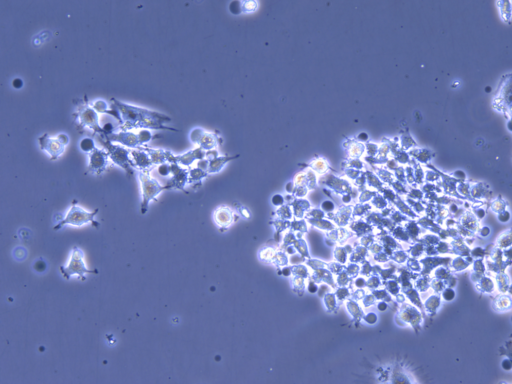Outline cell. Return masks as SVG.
<instances>
[{"instance_id":"9","label":"cell","mask_w":512,"mask_h":384,"mask_svg":"<svg viewBox=\"0 0 512 384\" xmlns=\"http://www.w3.org/2000/svg\"><path fill=\"white\" fill-rule=\"evenodd\" d=\"M111 138V140L113 141L120 142L129 147L138 148L141 145L138 135L130 132H124L118 134H113Z\"/></svg>"},{"instance_id":"22","label":"cell","mask_w":512,"mask_h":384,"mask_svg":"<svg viewBox=\"0 0 512 384\" xmlns=\"http://www.w3.org/2000/svg\"><path fill=\"white\" fill-rule=\"evenodd\" d=\"M503 369L506 370H510L512 368V363L509 360L506 359L503 361L502 364Z\"/></svg>"},{"instance_id":"7","label":"cell","mask_w":512,"mask_h":384,"mask_svg":"<svg viewBox=\"0 0 512 384\" xmlns=\"http://www.w3.org/2000/svg\"><path fill=\"white\" fill-rule=\"evenodd\" d=\"M190 139L192 142L199 144L202 148L210 149L215 145L214 138L212 135L206 134L199 129L192 131Z\"/></svg>"},{"instance_id":"16","label":"cell","mask_w":512,"mask_h":384,"mask_svg":"<svg viewBox=\"0 0 512 384\" xmlns=\"http://www.w3.org/2000/svg\"><path fill=\"white\" fill-rule=\"evenodd\" d=\"M205 172L200 168L192 169L189 172L188 183H192L198 182L206 176Z\"/></svg>"},{"instance_id":"20","label":"cell","mask_w":512,"mask_h":384,"mask_svg":"<svg viewBox=\"0 0 512 384\" xmlns=\"http://www.w3.org/2000/svg\"><path fill=\"white\" fill-rule=\"evenodd\" d=\"M256 3L254 1H247L243 5V8L247 11H252L255 9Z\"/></svg>"},{"instance_id":"2","label":"cell","mask_w":512,"mask_h":384,"mask_svg":"<svg viewBox=\"0 0 512 384\" xmlns=\"http://www.w3.org/2000/svg\"><path fill=\"white\" fill-rule=\"evenodd\" d=\"M99 212L96 209L92 213L85 211L84 209L78 206H73L68 212L65 218L57 224L53 230L58 231L66 224L81 226L84 224L91 222L92 225L97 228L100 224L94 220L95 216Z\"/></svg>"},{"instance_id":"14","label":"cell","mask_w":512,"mask_h":384,"mask_svg":"<svg viewBox=\"0 0 512 384\" xmlns=\"http://www.w3.org/2000/svg\"><path fill=\"white\" fill-rule=\"evenodd\" d=\"M133 156L135 168L138 167L141 170H146L153 165L149 156L144 151L133 150L131 152Z\"/></svg>"},{"instance_id":"4","label":"cell","mask_w":512,"mask_h":384,"mask_svg":"<svg viewBox=\"0 0 512 384\" xmlns=\"http://www.w3.org/2000/svg\"><path fill=\"white\" fill-rule=\"evenodd\" d=\"M140 171L139 174V179L142 189V203L141 212L145 214L148 210V204L152 200H154L161 191L166 189V186H161L155 180L151 179L147 171L143 170Z\"/></svg>"},{"instance_id":"12","label":"cell","mask_w":512,"mask_h":384,"mask_svg":"<svg viewBox=\"0 0 512 384\" xmlns=\"http://www.w3.org/2000/svg\"><path fill=\"white\" fill-rule=\"evenodd\" d=\"M216 222L219 225L227 227L232 222L233 216L230 209L221 206L217 208L214 215Z\"/></svg>"},{"instance_id":"11","label":"cell","mask_w":512,"mask_h":384,"mask_svg":"<svg viewBox=\"0 0 512 384\" xmlns=\"http://www.w3.org/2000/svg\"><path fill=\"white\" fill-rule=\"evenodd\" d=\"M205 155V152L201 148L195 150H191L182 155L175 156V163H180L185 166L191 165L194 160H201Z\"/></svg>"},{"instance_id":"19","label":"cell","mask_w":512,"mask_h":384,"mask_svg":"<svg viewBox=\"0 0 512 384\" xmlns=\"http://www.w3.org/2000/svg\"><path fill=\"white\" fill-rule=\"evenodd\" d=\"M159 172L163 176H167L170 173V166L167 164H162L158 169Z\"/></svg>"},{"instance_id":"21","label":"cell","mask_w":512,"mask_h":384,"mask_svg":"<svg viewBox=\"0 0 512 384\" xmlns=\"http://www.w3.org/2000/svg\"><path fill=\"white\" fill-rule=\"evenodd\" d=\"M443 298L447 301H452L455 297V293L452 290H447L443 293Z\"/></svg>"},{"instance_id":"18","label":"cell","mask_w":512,"mask_h":384,"mask_svg":"<svg viewBox=\"0 0 512 384\" xmlns=\"http://www.w3.org/2000/svg\"><path fill=\"white\" fill-rule=\"evenodd\" d=\"M81 146L82 150L86 151H90L94 147L93 142L90 139H84L81 143Z\"/></svg>"},{"instance_id":"17","label":"cell","mask_w":512,"mask_h":384,"mask_svg":"<svg viewBox=\"0 0 512 384\" xmlns=\"http://www.w3.org/2000/svg\"><path fill=\"white\" fill-rule=\"evenodd\" d=\"M139 137V140L140 145H142L143 143H146L152 138V134L150 132L148 131H143L139 133L138 134Z\"/></svg>"},{"instance_id":"23","label":"cell","mask_w":512,"mask_h":384,"mask_svg":"<svg viewBox=\"0 0 512 384\" xmlns=\"http://www.w3.org/2000/svg\"><path fill=\"white\" fill-rule=\"evenodd\" d=\"M276 200L277 201L274 203L275 205L281 204L282 202H283V199H282L281 197L279 196H277L274 197L273 201H274Z\"/></svg>"},{"instance_id":"6","label":"cell","mask_w":512,"mask_h":384,"mask_svg":"<svg viewBox=\"0 0 512 384\" xmlns=\"http://www.w3.org/2000/svg\"><path fill=\"white\" fill-rule=\"evenodd\" d=\"M170 169L173 177L166 186V189L178 188L183 190L186 183L188 182L189 172L180 167L177 163H172L170 165Z\"/></svg>"},{"instance_id":"13","label":"cell","mask_w":512,"mask_h":384,"mask_svg":"<svg viewBox=\"0 0 512 384\" xmlns=\"http://www.w3.org/2000/svg\"><path fill=\"white\" fill-rule=\"evenodd\" d=\"M41 141L42 147L53 157L59 155L64 150L62 143L55 139L41 138Z\"/></svg>"},{"instance_id":"10","label":"cell","mask_w":512,"mask_h":384,"mask_svg":"<svg viewBox=\"0 0 512 384\" xmlns=\"http://www.w3.org/2000/svg\"><path fill=\"white\" fill-rule=\"evenodd\" d=\"M108 154L105 152L95 150L91 155L90 167L96 172L103 171L107 164Z\"/></svg>"},{"instance_id":"3","label":"cell","mask_w":512,"mask_h":384,"mask_svg":"<svg viewBox=\"0 0 512 384\" xmlns=\"http://www.w3.org/2000/svg\"><path fill=\"white\" fill-rule=\"evenodd\" d=\"M84 257L83 252L78 248L74 247L68 266L66 267L62 266L60 268L64 278L68 280L72 275L77 274L81 278L82 281H84L86 280V277L84 276L85 273H98L96 269L92 270L87 268L83 260Z\"/></svg>"},{"instance_id":"15","label":"cell","mask_w":512,"mask_h":384,"mask_svg":"<svg viewBox=\"0 0 512 384\" xmlns=\"http://www.w3.org/2000/svg\"><path fill=\"white\" fill-rule=\"evenodd\" d=\"M511 299L507 296L498 297L493 301V307L497 311H504L511 308Z\"/></svg>"},{"instance_id":"5","label":"cell","mask_w":512,"mask_h":384,"mask_svg":"<svg viewBox=\"0 0 512 384\" xmlns=\"http://www.w3.org/2000/svg\"><path fill=\"white\" fill-rule=\"evenodd\" d=\"M107 148L108 154L112 161L132 175L133 173V167L135 168V166L134 162L129 158L130 152L124 148L111 144H109Z\"/></svg>"},{"instance_id":"1","label":"cell","mask_w":512,"mask_h":384,"mask_svg":"<svg viewBox=\"0 0 512 384\" xmlns=\"http://www.w3.org/2000/svg\"><path fill=\"white\" fill-rule=\"evenodd\" d=\"M121 113L125 130L137 128L174 130L163 126L164 122L170 119L161 115L126 105L121 108Z\"/></svg>"},{"instance_id":"8","label":"cell","mask_w":512,"mask_h":384,"mask_svg":"<svg viewBox=\"0 0 512 384\" xmlns=\"http://www.w3.org/2000/svg\"><path fill=\"white\" fill-rule=\"evenodd\" d=\"M139 149L146 150L149 153L153 164H164L167 161L172 163L174 155L170 151L162 150H152L146 147H139Z\"/></svg>"}]
</instances>
